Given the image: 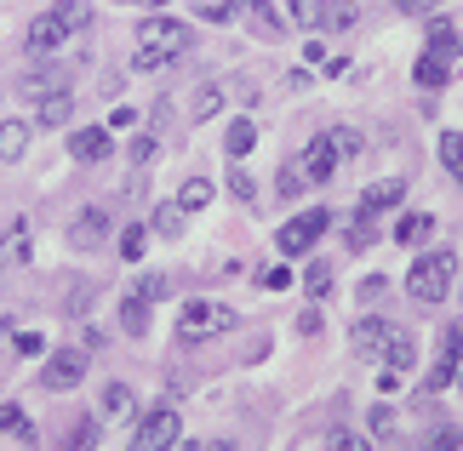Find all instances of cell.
I'll list each match as a JSON object with an SVG mask.
<instances>
[{"label": "cell", "instance_id": "cell-36", "mask_svg": "<svg viewBox=\"0 0 463 451\" xmlns=\"http://www.w3.org/2000/svg\"><path fill=\"white\" fill-rule=\"evenodd\" d=\"M229 194H235V201H258V183L241 166H229Z\"/></svg>", "mask_w": 463, "mask_h": 451}, {"label": "cell", "instance_id": "cell-17", "mask_svg": "<svg viewBox=\"0 0 463 451\" xmlns=\"http://www.w3.org/2000/svg\"><path fill=\"white\" fill-rule=\"evenodd\" d=\"M430 52L463 58V52H458V29H452V17H440V12H430Z\"/></svg>", "mask_w": 463, "mask_h": 451}, {"label": "cell", "instance_id": "cell-39", "mask_svg": "<svg viewBox=\"0 0 463 451\" xmlns=\"http://www.w3.org/2000/svg\"><path fill=\"white\" fill-rule=\"evenodd\" d=\"M287 286H292V275H287V268H263V292H287Z\"/></svg>", "mask_w": 463, "mask_h": 451}, {"label": "cell", "instance_id": "cell-10", "mask_svg": "<svg viewBox=\"0 0 463 451\" xmlns=\"http://www.w3.org/2000/svg\"><path fill=\"white\" fill-rule=\"evenodd\" d=\"M69 155H75L80 166H98V160H109V126H80V132L69 137Z\"/></svg>", "mask_w": 463, "mask_h": 451}, {"label": "cell", "instance_id": "cell-3", "mask_svg": "<svg viewBox=\"0 0 463 451\" xmlns=\"http://www.w3.org/2000/svg\"><path fill=\"white\" fill-rule=\"evenodd\" d=\"M223 332H235V309H229V303L189 297L184 309H177V343H212Z\"/></svg>", "mask_w": 463, "mask_h": 451}, {"label": "cell", "instance_id": "cell-6", "mask_svg": "<svg viewBox=\"0 0 463 451\" xmlns=\"http://www.w3.org/2000/svg\"><path fill=\"white\" fill-rule=\"evenodd\" d=\"M177 435H184L177 411H172V406H155L149 418L132 428V446H137V451H160V446H177Z\"/></svg>", "mask_w": 463, "mask_h": 451}, {"label": "cell", "instance_id": "cell-32", "mask_svg": "<svg viewBox=\"0 0 463 451\" xmlns=\"http://www.w3.org/2000/svg\"><path fill=\"white\" fill-rule=\"evenodd\" d=\"M304 292H309V297H326V292H332V263H309Z\"/></svg>", "mask_w": 463, "mask_h": 451}, {"label": "cell", "instance_id": "cell-48", "mask_svg": "<svg viewBox=\"0 0 463 451\" xmlns=\"http://www.w3.org/2000/svg\"><path fill=\"white\" fill-rule=\"evenodd\" d=\"M452 383H458V394H463V371H458V377H452Z\"/></svg>", "mask_w": 463, "mask_h": 451}, {"label": "cell", "instance_id": "cell-43", "mask_svg": "<svg viewBox=\"0 0 463 451\" xmlns=\"http://www.w3.org/2000/svg\"><path fill=\"white\" fill-rule=\"evenodd\" d=\"M69 446H98V428H92V418H86L75 435H69Z\"/></svg>", "mask_w": 463, "mask_h": 451}, {"label": "cell", "instance_id": "cell-14", "mask_svg": "<svg viewBox=\"0 0 463 451\" xmlns=\"http://www.w3.org/2000/svg\"><path fill=\"white\" fill-rule=\"evenodd\" d=\"M401 201H406V183H401V177H378V183L366 189L361 211H389V206H401Z\"/></svg>", "mask_w": 463, "mask_h": 451}, {"label": "cell", "instance_id": "cell-47", "mask_svg": "<svg viewBox=\"0 0 463 451\" xmlns=\"http://www.w3.org/2000/svg\"><path fill=\"white\" fill-rule=\"evenodd\" d=\"M120 6H166V0H120Z\"/></svg>", "mask_w": 463, "mask_h": 451}, {"label": "cell", "instance_id": "cell-45", "mask_svg": "<svg viewBox=\"0 0 463 451\" xmlns=\"http://www.w3.org/2000/svg\"><path fill=\"white\" fill-rule=\"evenodd\" d=\"M435 446H463V428H440V435H435Z\"/></svg>", "mask_w": 463, "mask_h": 451}, {"label": "cell", "instance_id": "cell-19", "mask_svg": "<svg viewBox=\"0 0 463 451\" xmlns=\"http://www.w3.org/2000/svg\"><path fill=\"white\" fill-rule=\"evenodd\" d=\"M430 229H435L430 211H406L401 229H395V240H401V246H418V240H430Z\"/></svg>", "mask_w": 463, "mask_h": 451}, {"label": "cell", "instance_id": "cell-24", "mask_svg": "<svg viewBox=\"0 0 463 451\" xmlns=\"http://www.w3.org/2000/svg\"><path fill=\"white\" fill-rule=\"evenodd\" d=\"M366 423H372V440H383V446H395V440H401V418H395L389 406H378Z\"/></svg>", "mask_w": 463, "mask_h": 451}, {"label": "cell", "instance_id": "cell-15", "mask_svg": "<svg viewBox=\"0 0 463 451\" xmlns=\"http://www.w3.org/2000/svg\"><path fill=\"white\" fill-rule=\"evenodd\" d=\"M241 6L252 12L246 23H252V34H258V41H280V34H287V23L275 17V6H263V0H241Z\"/></svg>", "mask_w": 463, "mask_h": 451}, {"label": "cell", "instance_id": "cell-12", "mask_svg": "<svg viewBox=\"0 0 463 451\" xmlns=\"http://www.w3.org/2000/svg\"><path fill=\"white\" fill-rule=\"evenodd\" d=\"M69 115H75V92H69V86H52V92L34 98V120L41 126H63Z\"/></svg>", "mask_w": 463, "mask_h": 451}, {"label": "cell", "instance_id": "cell-44", "mask_svg": "<svg viewBox=\"0 0 463 451\" xmlns=\"http://www.w3.org/2000/svg\"><path fill=\"white\" fill-rule=\"evenodd\" d=\"M41 349H46V343L34 337V332H24V337H17V354H41Z\"/></svg>", "mask_w": 463, "mask_h": 451}, {"label": "cell", "instance_id": "cell-46", "mask_svg": "<svg viewBox=\"0 0 463 451\" xmlns=\"http://www.w3.org/2000/svg\"><path fill=\"white\" fill-rule=\"evenodd\" d=\"M440 0H401V12H435Z\"/></svg>", "mask_w": 463, "mask_h": 451}, {"label": "cell", "instance_id": "cell-9", "mask_svg": "<svg viewBox=\"0 0 463 451\" xmlns=\"http://www.w3.org/2000/svg\"><path fill=\"white\" fill-rule=\"evenodd\" d=\"M86 377V360L75 354V349H63V354H46V371H41V383L46 389H58V394H69Z\"/></svg>", "mask_w": 463, "mask_h": 451}, {"label": "cell", "instance_id": "cell-22", "mask_svg": "<svg viewBox=\"0 0 463 451\" xmlns=\"http://www.w3.org/2000/svg\"><path fill=\"white\" fill-rule=\"evenodd\" d=\"M0 435H17L24 446H34L41 435L29 428V418H24V406H0Z\"/></svg>", "mask_w": 463, "mask_h": 451}, {"label": "cell", "instance_id": "cell-28", "mask_svg": "<svg viewBox=\"0 0 463 451\" xmlns=\"http://www.w3.org/2000/svg\"><path fill=\"white\" fill-rule=\"evenodd\" d=\"M332 149H337V160H354V155H366V143H361V132H349V126H332Z\"/></svg>", "mask_w": 463, "mask_h": 451}, {"label": "cell", "instance_id": "cell-7", "mask_svg": "<svg viewBox=\"0 0 463 451\" xmlns=\"http://www.w3.org/2000/svg\"><path fill=\"white\" fill-rule=\"evenodd\" d=\"M389 343H395V326H389L383 315H361V326H354V354H361V360H383Z\"/></svg>", "mask_w": 463, "mask_h": 451}, {"label": "cell", "instance_id": "cell-21", "mask_svg": "<svg viewBox=\"0 0 463 451\" xmlns=\"http://www.w3.org/2000/svg\"><path fill=\"white\" fill-rule=\"evenodd\" d=\"M252 143H258V126H252V120H235V126H229V143H223V149H229V160H246V155H252Z\"/></svg>", "mask_w": 463, "mask_h": 451}, {"label": "cell", "instance_id": "cell-25", "mask_svg": "<svg viewBox=\"0 0 463 451\" xmlns=\"http://www.w3.org/2000/svg\"><path fill=\"white\" fill-rule=\"evenodd\" d=\"M275 189H280V194H287V201H298V194H304V189H309V177H304V166H298V160H287V166H280V172H275Z\"/></svg>", "mask_w": 463, "mask_h": 451}, {"label": "cell", "instance_id": "cell-38", "mask_svg": "<svg viewBox=\"0 0 463 451\" xmlns=\"http://www.w3.org/2000/svg\"><path fill=\"white\" fill-rule=\"evenodd\" d=\"M372 240H378V234H372V211H366V218L349 223V246H372Z\"/></svg>", "mask_w": 463, "mask_h": 451}, {"label": "cell", "instance_id": "cell-16", "mask_svg": "<svg viewBox=\"0 0 463 451\" xmlns=\"http://www.w3.org/2000/svg\"><path fill=\"white\" fill-rule=\"evenodd\" d=\"M29 137H34L29 120H0V160H24Z\"/></svg>", "mask_w": 463, "mask_h": 451}, {"label": "cell", "instance_id": "cell-23", "mask_svg": "<svg viewBox=\"0 0 463 451\" xmlns=\"http://www.w3.org/2000/svg\"><path fill=\"white\" fill-rule=\"evenodd\" d=\"M120 326H127L132 337H144V332H149V303L137 297V292H132L127 303H120Z\"/></svg>", "mask_w": 463, "mask_h": 451}, {"label": "cell", "instance_id": "cell-11", "mask_svg": "<svg viewBox=\"0 0 463 451\" xmlns=\"http://www.w3.org/2000/svg\"><path fill=\"white\" fill-rule=\"evenodd\" d=\"M298 166H304L309 183H326V177L337 172V149H332V137H326V132L309 137V149H304V160H298Z\"/></svg>", "mask_w": 463, "mask_h": 451}, {"label": "cell", "instance_id": "cell-35", "mask_svg": "<svg viewBox=\"0 0 463 451\" xmlns=\"http://www.w3.org/2000/svg\"><path fill=\"white\" fill-rule=\"evenodd\" d=\"M440 160H447L452 172L463 166V132H440Z\"/></svg>", "mask_w": 463, "mask_h": 451}, {"label": "cell", "instance_id": "cell-29", "mask_svg": "<svg viewBox=\"0 0 463 451\" xmlns=\"http://www.w3.org/2000/svg\"><path fill=\"white\" fill-rule=\"evenodd\" d=\"M132 406H137V394H132V383H109V389H103V411H115V418H127Z\"/></svg>", "mask_w": 463, "mask_h": 451}, {"label": "cell", "instance_id": "cell-8", "mask_svg": "<svg viewBox=\"0 0 463 451\" xmlns=\"http://www.w3.org/2000/svg\"><path fill=\"white\" fill-rule=\"evenodd\" d=\"M103 240H109V211L103 206H86L75 223H69V246L75 251H98Z\"/></svg>", "mask_w": 463, "mask_h": 451}, {"label": "cell", "instance_id": "cell-31", "mask_svg": "<svg viewBox=\"0 0 463 451\" xmlns=\"http://www.w3.org/2000/svg\"><path fill=\"white\" fill-rule=\"evenodd\" d=\"M320 17H326V6H320V0H292V23H298V29H320Z\"/></svg>", "mask_w": 463, "mask_h": 451}, {"label": "cell", "instance_id": "cell-18", "mask_svg": "<svg viewBox=\"0 0 463 451\" xmlns=\"http://www.w3.org/2000/svg\"><path fill=\"white\" fill-rule=\"evenodd\" d=\"M383 360H389V371H395V377H406V371L418 366V343L406 337V332H395V343H389V354H383Z\"/></svg>", "mask_w": 463, "mask_h": 451}, {"label": "cell", "instance_id": "cell-26", "mask_svg": "<svg viewBox=\"0 0 463 451\" xmlns=\"http://www.w3.org/2000/svg\"><path fill=\"white\" fill-rule=\"evenodd\" d=\"M177 206H184V211H206L212 206V183H206V177H189L184 194H177Z\"/></svg>", "mask_w": 463, "mask_h": 451}, {"label": "cell", "instance_id": "cell-34", "mask_svg": "<svg viewBox=\"0 0 463 451\" xmlns=\"http://www.w3.org/2000/svg\"><path fill=\"white\" fill-rule=\"evenodd\" d=\"M440 360H447V366H452V360H463V320L440 332Z\"/></svg>", "mask_w": 463, "mask_h": 451}, {"label": "cell", "instance_id": "cell-30", "mask_svg": "<svg viewBox=\"0 0 463 451\" xmlns=\"http://www.w3.org/2000/svg\"><path fill=\"white\" fill-rule=\"evenodd\" d=\"M144 251H149V229H144V223H132L127 234H120V258H127V263H137Z\"/></svg>", "mask_w": 463, "mask_h": 451}, {"label": "cell", "instance_id": "cell-20", "mask_svg": "<svg viewBox=\"0 0 463 451\" xmlns=\"http://www.w3.org/2000/svg\"><path fill=\"white\" fill-rule=\"evenodd\" d=\"M218 109H223V86H201V92L189 98V120H194V126H201V120H212Z\"/></svg>", "mask_w": 463, "mask_h": 451}, {"label": "cell", "instance_id": "cell-2", "mask_svg": "<svg viewBox=\"0 0 463 451\" xmlns=\"http://www.w3.org/2000/svg\"><path fill=\"white\" fill-rule=\"evenodd\" d=\"M86 23H92V6H86V0H58L46 17H34V23H29V52H34V58H46V52H58L69 34H80Z\"/></svg>", "mask_w": 463, "mask_h": 451}, {"label": "cell", "instance_id": "cell-5", "mask_svg": "<svg viewBox=\"0 0 463 451\" xmlns=\"http://www.w3.org/2000/svg\"><path fill=\"white\" fill-rule=\"evenodd\" d=\"M326 229H332V218H326V211H298V218H292L287 229L275 234L280 258H304V251H309V246H315V240H320Z\"/></svg>", "mask_w": 463, "mask_h": 451}, {"label": "cell", "instance_id": "cell-1", "mask_svg": "<svg viewBox=\"0 0 463 451\" xmlns=\"http://www.w3.org/2000/svg\"><path fill=\"white\" fill-rule=\"evenodd\" d=\"M189 52V29L177 23V17H144L137 23V58H132V69H144V75H160L172 58H184Z\"/></svg>", "mask_w": 463, "mask_h": 451}, {"label": "cell", "instance_id": "cell-37", "mask_svg": "<svg viewBox=\"0 0 463 451\" xmlns=\"http://www.w3.org/2000/svg\"><path fill=\"white\" fill-rule=\"evenodd\" d=\"M320 446H337V451H361L366 440H361V435H349V428H332V435H320Z\"/></svg>", "mask_w": 463, "mask_h": 451}, {"label": "cell", "instance_id": "cell-13", "mask_svg": "<svg viewBox=\"0 0 463 451\" xmlns=\"http://www.w3.org/2000/svg\"><path fill=\"white\" fill-rule=\"evenodd\" d=\"M412 80L430 86V92H435V86H447V80H452V58H447V52H423L418 69H412Z\"/></svg>", "mask_w": 463, "mask_h": 451}, {"label": "cell", "instance_id": "cell-33", "mask_svg": "<svg viewBox=\"0 0 463 451\" xmlns=\"http://www.w3.org/2000/svg\"><path fill=\"white\" fill-rule=\"evenodd\" d=\"M137 297H144V303L172 297V280H166V275H144V280H137Z\"/></svg>", "mask_w": 463, "mask_h": 451}, {"label": "cell", "instance_id": "cell-4", "mask_svg": "<svg viewBox=\"0 0 463 451\" xmlns=\"http://www.w3.org/2000/svg\"><path fill=\"white\" fill-rule=\"evenodd\" d=\"M452 280H458V258H452V251H430V258L412 263V275H406V292H412L418 303H447Z\"/></svg>", "mask_w": 463, "mask_h": 451}, {"label": "cell", "instance_id": "cell-42", "mask_svg": "<svg viewBox=\"0 0 463 451\" xmlns=\"http://www.w3.org/2000/svg\"><path fill=\"white\" fill-rule=\"evenodd\" d=\"M127 126H137V109H127V103H120V109L109 115V132H127Z\"/></svg>", "mask_w": 463, "mask_h": 451}, {"label": "cell", "instance_id": "cell-27", "mask_svg": "<svg viewBox=\"0 0 463 451\" xmlns=\"http://www.w3.org/2000/svg\"><path fill=\"white\" fill-rule=\"evenodd\" d=\"M184 218H189V211L172 201V206H160V211H155V229L166 234V240H184Z\"/></svg>", "mask_w": 463, "mask_h": 451}, {"label": "cell", "instance_id": "cell-41", "mask_svg": "<svg viewBox=\"0 0 463 451\" xmlns=\"http://www.w3.org/2000/svg\"><path fill=\"white\" fill-rule=\"evenodd\" d=\"M383 286H389L383 275H372V280H361V309H366V303H378V297H383Z\"/></svg>", "mask_w": 463, "mask_h": 451}, {"label": "cell", "instance_id": "cell-40", "mask_svg": "<svg viewBox=\"0 0 463 451\" xmlns=\"http://www.w3.org/2000/svg\"><path fill=\"white\" fill-rule=\"evenodd\" d=\"M155 160V137H132V166H149Z\"/></svg>", "mask_w": 463, "mask_h": 451}]
</instances>
